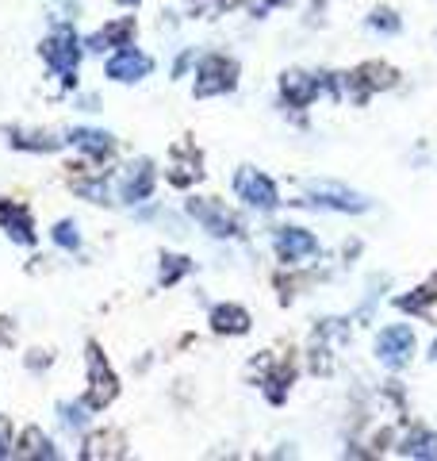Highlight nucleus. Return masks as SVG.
I'll list each match as a JSON object with an SVG mask.
<instances>
[{"mask_svg":"<svg viewBox=\"0 0 437 461\" xmlns=\"http://www.w3.org/2000/svg\"><path fill=\"white\" fill-rule=\"evenodd\" d=\"M12 450H8V442H4V423H0V457H8Z\"/></svg>","mask_w":437,"mask_h":461,"instance_id":"nucleus-29","label":"nucleus"},{"mask_svg":"<svg viewBox=\"0 0 437 461\" xmlns=\"http://www.w3.org/2000/svg\"><path fill=\"white\" fill-rule=\"evenodd\" d=\"M188 215L192 220H200L203 223V230L208 235H215V239H230V235H238V220L230 215L218 200H208V196H196V200H188Z\"/></svg>","mask_w":437,"mask_h":461,"instance_id":"nucleus-6","label":"nucleus"},{"mask_svg":"<svg viewBox=\"0 0 437 461\" xmlns=\"http://www.w3.org/2000/svg\"><path fill=\"white\" fill-rule=\"evenodd\" d=\"M211 327L218 335H245V330H250V315H245V308H238V304H218L211 312Z\"/></svg>","mask_w":437,"mask_h":461,"instance_id":"nucleus-14","label":"nucleus"},{"mask_svg":"<svg viewBox=\"0 0 437 461\" xmlns=\"http://www.w3.org/2000/svg\"><path fill=\"white\" fill-rule=\"evenodd\" d=\"M281 93L288 104H296V108H308L315 93H318V81L311 74H299V69H288V74L281 77Z\"/></svg>","mask_w":437,"mask_h":461,"instance_id":"nucleus-11","label":"nucleus"},{"mask_svg":"<svg viewBox=\"0 0 437 461\" xmlns=\"http://www.w3.org/2000/svg\"><path fill=\"white\" fill-rule=\"evenodd\" d=\"M20 457H58L54 454V446L47 442V435H42L39 427H27L23 435H20V450H16Z\"/></svg>","mask_w":437,"mask_h":461,"instance_id":"nucleus-19","label":"nucleus"},{"mask_svg":"<svg viewBox=\"0 0 437 461\" xmlns=\"http://www.w3.org/2000/svg\"><path fill=\"white\" fill-rule=\"evenodd\" d=\"M276 254H281V262H303V258L318 254V242L303 227H281L276 230Z\"/></svg>","mask_w":437,"mask_h":461,"instance_id":"nucleus-8","label":"nucleus"},{"mask_svg":"<svg viewBox=\"0 0 437 461\" xmlns=\"http://www.w3.org/2000/svg\"><path fill=\"white\" fill-rule=\"evenodd\" d=\"M54 242H58V247H66V250H77V247H81V235H77V227H73L69 220H62V223L54 227Z\"/></svg>","mask_w":437,"mask_h":461,"instance_id":"nucleus-22","label":"nucleus"},{"mask_svg":"<svg viewBox=\"0 0 437 461\" xmlns=\"http://www.w3.org/2000/svg\"><path fill=\"white\" fill-rule=\"evenodd\" d=\"M200 173H203V158L192 147H177V150H173V169H169L173 185H181V189H184V185H192Z\"/></svg>","mask_w":437,"mask_h":461,"instance_id":"nucleus-13","label":"nucleus"},{"mask_svg":"<svg viewBox=\"0 0 437 461\" xmlns=\"http://www.w3.org/2000/svg\"><path fill=\"white\" fill-rule=\"evenodd\" d=\"M238 85V62H230L223 54H203L196 69V96H218L230 93Z\"/></svg>","mask_w":437,"mask_h":461,"instance_id":"nucleus-2","label":"nucleus"},{"mask_svg":"<svg viewBox=\"0 0 437 461\" xmlns=\"http://www.w3.org/2000/svg\"><path fill=\"white\" fill-rule=\"evenodd\" d=\"M235 193H238V200H245L250 208H261V212H272V208H276V185H272L261 169L242 166V169L235 173Z\"/></svg>","mask_w":437,"mask_h":461,"instance_id":"nucleus-5","label":"nucleus"},{"mask_svg":"<svg viewBox=\"0 0 437 461\" xmlns=\"http://www.w3.org/2000/svg\"><path fill=\"white\" fill-rule=\"evenodd\" d=\"M81 457H89V461H108V457H123V438L115 435V430H100V435H93L89 442H85Z\"/></svg>","mask_w":437,"mask_h":461,"instance_id":"nucleus-16","label":"nucleus"},{"mask_svg":"<svg viewBox=\"0 0 437 461\" xmlns=\"http://www.w3.org/2000/svg\"><path fill=\"white\" fill-rule=\"evenodd\" d=\"M120 5H138V0H120Z\"/></svg>","mask_w":437,"mask_h":461,"instance_id":"nucleus-31","label":"nucleus"},{"mask_svg":"<svg viewBox=\"0 0 437 461\" xmlns=\"http://www.w3.org/2000/svg\"><path fill=\"white\" fill-rule=\"evenodd\" d=\"M433 300H437L433 288H422L418 296H403V300H399V308H403V312H430Z\"/></svg>","mask_w":437,"mask_h":461,"instance_id":"nucleus-23","label":"nucleus"},{"mask_svg":"<svg viewBox=\"0 0 437 461\" xmlns=\"http://www.w3.org/2000/svg\"><path fill=\"white\" fill-rule=\"evenodd\" d=\"M0 223L8 227V235L23 242V247H31L35 242V230H31V215H27L20 204H0Z\"/></svg>","mask_w":437,"mask_h":461,"instance_id":"nucleus-15","label":"nucleus"},{"mask_svg":"<svg viewBox=\"0 0 437 461\" xmlns=\"http://www.w3.org/2000/svg\"><path fill=\"white\" fill-rule=\"evenodd\" d=\"M391 81H396V69L384 66V62H369V66H361L357 74H349V85H353L357 96H364L369 89H384Z\"/></svg>","mask_w":437,"mask_h":461,"instance_id":"nucleus-12","label":"nucleus"},{"mask_svg":"<svg viewBox=\"0 0 437 461\" xmlns=\"http://www.w3.org/2000/svg\"><path fill=\"white\" fill-rule=\"evenodd\" d=\"M85 362H89V396H85V403L100 411V408H108V403L115 400V393H120V381H115L108 357H104V350H100L96 342H89Z\"/></svg>","mask_w":437,"mask_h":461,"instance_id":"nucleus-1","label":"nucleus"},{"mask_svg":"<svg viewBox=\"0 0 437 461\" xmlns=\"http://www.w3.org/2000/svg\"><path fill=\"white\" fill-rule=\"evenodd\" d=\"M230 5H235V0H192V8L196 12H203V16H218V12H223V8H230Z\"/></svg>","mask_w":437,"mask_h":461,"instance_id":"nucleus-28","label":"nucleus"},{"mask_svg":"<svg viewBox=\"0 0 437 461\" xmlns=\"http://www.w3.org/2000/svg\"><path fill=\"white\" fill-rule=\"evenodd\" d=\"M150 69H154L150 58H146L142 50H130V47H123L120 54L108 58V77H111V81H123V85L142 81L146 74H150Z\"/></svg>","mask_w":437,"mask_h":461,"instance_id":"nucleus-10","label":"nucleus"},{"mask_svg":"<svg viewBox=\"0 0 437 461\" xmlns=\"http://www.w3.org/2000/svg\"><path fill=\"white\" fill-rule=\"evenodd\" d=\"M411 354H415V330L406 323L380 330V339H376V357H380L388 369H403L411 362Z\"/></svg>","mask_w":437,"mask_h":461,"instance_id":"nucleus-4","label":"nucleus"},{"mask_svg":"<svg viewBox=\"0 0 437 461\" xmlns=\"http://www.w3.org/2000/svg\"><path fill=\"white\" fill-rule=\"evenodd\" d=\"M12 147H20V150H58L62 147V139H54V135H12Z\"/></svg>","mask_w":437,"mask_h":461,"instance_id":"nucleus-21","label":"nucleus"},{"mask_svg":"<svg viewBox=\"0 0 437 461\" xmlns=\"http://www.w3.org/2000/svg\"><path fill=\"white\" fill-rule=\"evenodd\" d=\"M162 285H169V281H177V277H184L188 273V258H162Z\"/></svg>","mask_w":437,"mask_h":461,"instance_id":"nucleus-25","label":"nucleus"},{"mask_svg":"<svg viewBox=\"0 0 437 461\" xmlns=\"http://www.w3.org/2000/svg\"><path fill=\"white\" fill-rule=\"evenodd\" d=\"M369 27H376V32H399V16L388 8H376L369 16Z\"/></svg>","mask_w":437,"mask_h":461,"instance_id":"nucleus-24","label":"nucleus"},{"mask_svg":"<svg viewBox=\"0 0 437 461\" xmlns=\"http://www.w3.org/2000/svg\"><path fill=\"white\" fill-rule=\"evenodd\" d=\"M85 408H89V403H85ZM85 408H81V403H62V423H66L69 430L85 427V420H89V415H85Z\"/></svg>","mask_w":437,"mask_h":461,"instance_id":"nucleus-26","label":"nucleus"},{"mask_svg":"<svg viewBox=\"0 0 437 461\" xmlns=\"http://www.w3.org/2000/svg\"><path fill=\"white\" fill-rule=\"evenodd\" d=\"M430 357H433V362H437V342H433V350H430Z\"/></svg>","mask_w":437,"mask_h":461,"instance_id":"nucleus-30","label":"nucleus"},{"mask_svg":"<svg viewBox=\"0 0 437 461\" xmlns=\"http://www.w3.org/2000/svg\"><path fill=\"white\" fill-rule=\"evenodd\" d=\"M403 457L437 461V435H430V430H415V435L403 442Z\"/></svg>","mask_w":437,"mask_h":461,"instance_id":"nucleus-20","label":"nucleus"},{"mask_svg":"<svg viewBox=\"0 0 437 461\" xmlns=\"http://www.w3.org/2000/svg\"><path fill=\"white\" fill-rule=\"evenodd\" d=\"M308 196H311V204H318V208H334V212H349V215L369 208V200H364L361 193L345 189V185H338V181H311Z\"/></svg>","mask_w":437,"mask_h":461,"instance_id":"nucleus-3","label":"nucleus"},{"mask_svg":"<svg viewBox=\"0 0 437 461\" xmlns=\"http://www.w3.org/2000/svg\"><path fill=\"white\" fill-rule=\"evenodd\" d=\"M42 58L50 62V69L62 74V81H73V69H77V58H81V47H77V39H73V32L50 35L42 42Z\"/></svg>","mask_w":437,"mask_h":461,"instance_id":"nucleus-7","label":"nucleus"},{"mask_svg":"<svg viewBox=\"0 0 437 461\" xmlns=\"http://www.w3.org/2000/svg\"><path fill=\"white\" fill-rule=\"evenodd\" d=\"M69 139H73V147L93 154V158H104L111 150V135L108 131H93V127H81V131H73Z\"/></svg>","mask_w":437,"mask_h":461,"instance_id":"nucleus-18","label":"nucleus"},{"mask_svg":"<svg viewBox=\"0 0 437 461\" xmlns=\"http://www.w3.org/2000/svg\"><path fill=\"white\" fill-rule=\"evenodd\" d=\"M154 189V162L150 158H142V162H130L123 169V181H120V196L123 204H138V200H146Z\"/></svg>","mask_w":437,"mask_h":461,"instance_id":"nucleus-9","label":"nucleus"},{"mask_svg":"<svg viewBox=\"0 0 437 461\" xmlns=\"http://www.w3.org/2000/svg\"><path fill=\"white\" fill-rule=\"evenodd\" d=\"M81 193L89 200H96V204H111V193H108L104 181H81Z\"/></svg>","mask_w":437,"mask_h":461,"instance_id":"nucleus-27","label":"nucleus"},{"mask_svg":"<svg viewBox=\"0 0 437 461\" xmlns=\"http://www.w3.org/2000/svg\"><path fill=\"white\" fill-rule=\"evenodd\" d=\"M130 35H135V23H130V20L108 23L104 32H100V35H93V39H89V50H104L108 42H111V47H127V42H130Z\"/></svg>","mask_w":437,"mask_h":461,"instance_id":"nucleus-17","label":"nucleus"}]
</instances>
